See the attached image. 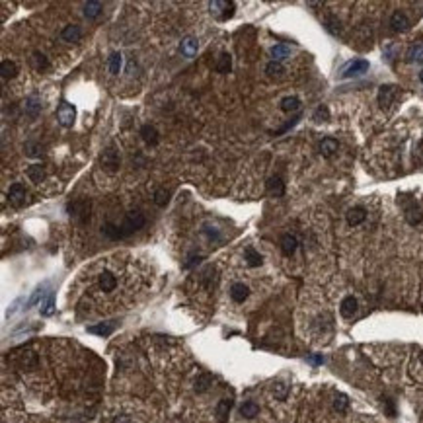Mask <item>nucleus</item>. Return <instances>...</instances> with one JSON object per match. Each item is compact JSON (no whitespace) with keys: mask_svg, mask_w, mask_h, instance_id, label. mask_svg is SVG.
<instances>
[{"mask_svg":"<svg viewBox=\"0 0 423 423\" xmlns=\"http://www.w3.org/2000/svg\"><path fill=\"white\" fill-rule=\"evenodd\" d=\"M145 222H147V219H145L143 213L129 211V213L125 215V219L121 220V224L105 222V224L102 226V232H103V236H107L109 240H123V238H127V236L135 234L136 230H140V228L145 226Z\"/></svg>","mask_w":423,"mask_h":423,"instance_id":"nucleus-1","label":"nucleus"},{"mask_svg":"<svg viewBox=\"0 0 423 423\" xmlns=\"http://www.w3.org/2000/svg\"><path fill=\"white\" fill-rule=\"evenodd\" d=\"M67 211H68V217H70L74 222H78V224H86V222H90L92 201L86 199V197H82V199H74V201L68 203Z\"/></svg>","mask_w":423,"mask_h":423,"instance_id":"nucleus-2","label":"nucleus"},{"mask_svg":"<svg viewBox=\"0 0 423 423\" xmlns=\"http://www.w3.org/2000/svg\"><path fill=\"white\" fill-rule=\"evenodd\" d=\"M57 121L61 127H72L74 119H76V107L68 102H61V105L57 107Z\"/></svg>","mask_w":423,"mask_h":423,"instance_id":"nucleus-3","label":"nucleus"},{"mask_svg":"<svg viewBox=\"0 0 423 423\" xmlns=\"http://www.w3.org/2000/svg\"><path fill=\"white\" fill-rule=\"evenodd\" d=\"M100 162H102V168L107 170V172H117L119 166H121V158H119V152L115 151V147H107L102 156H100Z\"/></svg>","mask_w":423,"mask_h":423,"instance_id":"nucleus-4","label":"nucleus"},{"mask_svg":"<svg viewBox=\"0 0 423 423\" xmlns=\"http://www.w3.org/2000/svg\"><path fill=\"white\" fill-rule=\"evenodd\" d=\"M209 8H211V12H213L220 22H226V20H230V18L234 16L236 4H234V2H222V0H217V2H211V4H209Z\"/></svg>","mask_w":423,"mask_h":423,"instance_id":"nucleus-5","label":"nucleus"},{"mask_svg":"<svg viewBox=\"0 0 423 423\" xmlns=\"http://www.w3.org/2000/svg\"><path fill=\"white\" fill-rule=\"evenodd\" d=\"M367 70H369V61H365V59H355V61H351V63H347V65L343 67L341 76H343V78L361 76V74H365Z\"/></svg>","mask_w":423,"mask_h":423,"instance_id":"nucleus-6","label":"nucleus"},{"mask_svg":"<svg viewBox=\"0 0 423 423\" xmlns=\"http://www.w3.org/2000/svg\"><path fill=\"white\" fill-rule=\"evenodd\" d=\"M8 201L14 207H24L28 203V189L22 184H12L8 189Z\"/></svg>","mask_w":423,"mask_h":423,"instance_id":"nucleus-7","label":"nucleus"},{"mask_svg":"<svg viewBox=\"0 0 423 423\" xmlns=\"http://www.w3.org/2000/svg\"><path fill=\"white\" fill-rule=\"evenodd\" d=\"M396 92L398 88L394 84H384L378 88V105L382 109H388L392 103H394V98H396Z\"/></svg>","mask_w":423,"mask_h":423,"instance_id":"nucleus-8","label":"nucleus"},{"mask_svg":"<svg viewBox=\"0 0 423 423\" xmlns=\"http://www.w3.org/2000/svg\"><path fill=\"white\" fill-rule=\"evenodd\" d=\"M265 189L271 197H283L285 195V182L281 180L279 176H271L267 182H265Z\"/></svg>","mask_w":423,"mask_h":423,"instance_id":"nucleus-9","label":"nucleus"},{"mask_svg":"<svg viewBox=\"0 0 423 423\" xmlns=\"http://www.w3.org/2000/svg\"><path fill=\"white\" fill-rule=\"evenodd\" d=\"M98 285H100V289L103 293H111L117 287V277L111 271H102L100 277H98Z\"/></svg>","mask_w":423,"mask_h":423,"instance_id":"nucleus-10","label":"nucleus"},{"mask_svg":"<svg viewBox=\"0 0 423 423\" xmlns=\"http://www.w3.org/2000/svg\"><path fill=\"white\" fill-rule=\"evenodd\" d=\"M140 136H143V140L149 147H156L160 143V135H158V129L154 125H143L140 127Z\"/></svg>","mask_w":423,"mask_h":423,"instance_id":"nucleus-11","label":"nucleus"},{"mask_svg":"<svg viewBox=\"0 0 423 423\" xmlns=\"http://www.w3.org/2000/svg\"><path fill=\"white\" fill-rule=\"evenodd\" d=\"M80 37H82V30H80V26H76V24L65 26V30L61 32V39L67 41V43H78Z\"/></svg>","mask_w":423,"mask_h":423,"instance_id":"nucleus-12","label":"nucleus"},{"mask_svg":"<svg viewBox=\"0 0 423 423\" xmlns=\"http://www.w3.org/2000/svg\"><path fill=\"white\" fill-rule=\"evenodd\" d=\"M357 308H359V303H357L355 297H345L341 301V305H339V312H341L343 318H353Z\"/></svg>","mask_w":423,"mask_h":423,"instance_id":"nucleus-13","label":"nucleus"},{"mask_svg":"<svg viewBox=\"0 0 423 423\" xmlns=\"http://www.w3.org/2000/svg\"><path fill=\"white\" fill-rule=\"evenodd\" d=\"M24 111H26V115H30L32 119H35V117L39 115V111H41V102H39V98H37L35 94L26 98V102H24Z\"/></svg>","mask_w":423,"mask_h":423,"instance_id":"nucleus-14","label":"nucleus"},{"mask_svg":"<svg viewBox=\"0 0 423 423\" xmlns=\"http://www.w3.org/2000/svg\"><path fill=\"white\" fill-rule=\"evenodd\" d=\"M338 149H339V143H338L336 138H332V136L322 138V143H320V152H322V156L332 158V156L338 152Z\"/></svg>","mask_w":423,"mask_h":423,"instance_id":"nucleus-15","label":"nucleus"},{"mask_svg":"<svg viewBox=\"0 0 423 423\" xmlns=\"http://www.w3.org/2000/svg\"><path fill=\"white\" fill-rule=\"evenodd\" d=\"M390 26H392L394 32H406V30L409 28V20H407V16H406L404 12L396 10V12L392 14V18H390Z\"/></svg>","mask_w":423,"mask_h":423,"instance_id":"nucleus-16","label":"nucleus"},{"mask_svg":"<svg viewBox=\"0 0 423 423\" xmlns=\"http://www.w3.org/2000/svg\"><path fill=\"white\" fill-rule=\"evenodd\" d=\"M230 297H232V301L234 303H244L248 297H250V287L248 285H244V283H234L232 287H230Z\"/></svg>","mask_w":423,"mask_h":423,"instance_id":"nucleus-17","label":"nucleus"},{"mask_svg":"<svg viewBox=\"0 0 423 423\" xmlns=\"http://www.w3.org/2000/svg\"><path fill=\"white\" fill-rule=\"evenodd\" d=\"M299 248V240L293 236V234H285L281 236V252H283L285 255H293Z\"/></svg>","mask_w":423,"mask_h":423,"instance_id":"nucleus-18","label":"nucleus"},{"mask_svg":"<svg viewBox=\"0 0 423 423\" xmlns=\"http://www.w3.org/2000/svg\"><path fill=\"white\" fill-rule=\"evenodd\" d=\"M367 219V211L363 207H351L347 211V224L349 226H359Z\"/></svg>","mask_w":423,"mask_h":423,"instance_id":"nucleus-19","label":"nucleus"},{"mask_svg":"<svg viewBox=\"0 0 423 423\" xmlns=\"http://www.w3.org/2000/svg\"><path fill=\"white\" fill-rule=\"evenodd\" d=\"M18 70H20V67H18V63H14V61H2V65H0V72H2V80H12L16 74H18Z\"/></svg>","mask_w":423,"mask_h":423,"instance_id":"nucleus-20","label":"nucleus"},{"mask_svg":"<svg viewBox=\"0 0 423 423\" xmlns=\"http://www.w3.org/2000/svg\"><path fill=\"white\" fill-rule=\"evenodd\" d=\"M26 174H28L30 182H34V184H41V182L47 178V174H45V168H43L41 164H32V166L26 170Z\"/></svg>","mask_w":423,"mask_h":423,"instance_id":"nucleus-21","label":"nucleus"},{"mask_svg":"<svg viewBox=\"0 0 423 423\" xmlns=\"http://www.w3.org/2000/svg\"><path fill=\"white\" fill-rule=\"evenodd\" d=\"M215 70H217L219 74H228V72L232 70V55H230V53H222V55L219 57L217 65H215Z\"/></svg>","mask_w":423,"mask_h":423,"instance_id":"nucleus-22","label":"nucleus"},{"mask_svg":"<svg viewBox=\"0 0 423 423\" xmlns=\"http://www.w3.org/2000/svg\"><path fill=\"white\" fill-rule=\"evenodd\" d=\"M421 219H423V215H421V209H419L415 203H409V205L406 207V220H407L411 226H415V224H419V222H421Z\"/></svg>","mask_w":423,"mask_h":423,"instance_id":"nucleus-23","label":"nucleus"},{"mask_svg":"<svg viewBox=\"0 0 423 423\" xmlns=\"http://www.w3.org/2000/svg\"><path fill=\"white\" fill-rule=\"evenodd\" d=\"M201 283L207 291H213V287L217 285V269L215 267H207L201 275Z\"/></svg>","mask_w":423,"mask_h":423,"instance_id":"nucleus-24","label":"nucleus"},{"mask_svg":"<svg viewBox=\"0 0 423 423\" xmlns=\"http://www.w3.org/2000/svg\"><path fill=\"white\" fill-rule=\"evenodd\" d=\"M113 330H115V322H102L98 326H90L88 328L90 334H96V336H102V338H107Z\"/></svg>","mask_w":423,"mask_h":423,"instance_id":"nucleus-25","label":"nucleus"},{"mask_svg":"<svg viewBox=\"0 0 423 423\" xmlns=\"http://www.w3.org/2000/svg\"><path fill=\"white\" fill-rule=\"evenodd\" d=\"M230 409H232V400H228V398L220 400V402L217 404V419H219L220 423H224V421L228 419Z\"/></svg>","mask_w":423,"mask_h":423,"instance_id":"nucleus-26","label":"nucleus"},{"mask_svg":"<svg viewBox=\"0 0 423 423\" xmlns=\"http://www.w3.org/2000/svg\"><path fill=\"white\" fill-rule=\"evenodd\" d=\"M279 107H281V111H285V113H293V111H297L301 107V100L297 96H287V98L281 100Z\"/></svg>","mask_w":423,"mask_h":423,"instance_id":"nucleus-27","label":"nucleus"},{"mask_svg":"<svg viewBox=\"0 0 423 423\" xmlns=\"http://www.w3.org/2000/svg\"><path fill=\"white\" fill-rule=\"evenodd\" d=\"M211 384H213V376H211L209 372H203V374H199L197 380H195V392H197V394H203V392H207V390L211 388Z\"/></svg>","mask_w":423,"mask_h":423,"instance_id":"nucleus-28","label":"nucleus"},{"mask_svg":"<svg viewBox=\"0 0 423 423\" xmlns=\"http://www.w3.org/2000/svg\"><path fill=\"white\" fill-rule=\"evenodd\" d=\"M102 8H103V4L98 2V0H94V2H86L84 4V16L90 18V20H96L102 14Z\"/></svg>","mask_w":423,"mask_h":423,"instance_id":"nucleus-29","label":"nucleus"},{"mask_svg":"<svg viewBox=\"0 0 423 423\" xmlns=\"http://www.w3.org/2000/svg\"><path fill=\"white\" fill-rule=\"evenodd\" d=\"M37 363H39V359H37V355H35L34 351H24V353L20 355V365H22L24 369H35Z\"/></svg>","mask_w":423,"mask_h":423,"instance_id":"nucleus-30","label":"nucleus"},{"mask_svg":"<svg viewBox=\"0 0 423 423\" xmlns=\"http://www.w3.org/2000/svg\"><path fill=\"white\" fill-rule=\"evenodd\" d=\"M289 53H291V49H289L285 43H279V45H273V47H271V57H273V61H283V59L289 57Z\"/></svg>","mask_w":423,"mask_h":423,"instance_id":"nucleus-31","label":"nucleus"},{"mask_svg":"<svg viewBox=\"0 0 423 423\" xmlns=\"http://www.w3.org/2000/svg\"><path fill=\"white\" fill-rule=\"evenodd\" d=\"M407 61L409 63H423V43H415L407 51Z\"/></svg>","mask_w":423,"mask_h":423,"instance_id":"nucleus-32","label":"nucleus"},{"mask_svg":"<svg viewBox=\"0 0 423 423\" xmlns=\"http://www.w3.org/2000/svg\"><path fill=\"white\" fill-rule=\"evenodd\" d=\"M246 261H248V265L250 267H259L261 263H263V257H261V254H257L254 248H246Z\"/></svg>","mask_w":423,"mask_h":423,"instance_id":"nucleus-33","label":"nucleus"},{"mask_svg":"<svg viewBox=\"0 0 423 423\" xmlns=\"http://www.w3.org/2000/svg\"><path fill=\"white\" fill-rule=\"evenodd\" d=\"M240 413H242V417L252 419V417H255V415L259 413V407H257V404H254V402H244L242 407H240Z\"/></svg>","mask_w":423,"mask_h":423,"instance_id":"nucleus-34","label":"nucleus"},{"mask_svg":"<svg viewBox=\"0 0 423 423\" xmlns=\"http://www.w3.org/2000/svg\"><path fill=\"white\" fill-rule=\"evenodd\" d=\"M41 316H51L53 312H55V297H53V293H49L47 295V299L41 303Z\"/></svg>","mask_w":423,"mask_h":423,"instance_id":"nucleus-35","label":"nucleus"},{"mask_svg":"<svg viewBox=\"0 0 423 423\" xmlns=\"http://www.w3.org/2000/svg\"><path fill=\"white\" fill-rule=\"evenodd\" d=\"M168 201H170V191L164 189V187H158V189L154 191V203H156L158 207H166Z\"/></svg>","mask_w":423,"mask_h":423,"instance_id":"nucleus-36","label":"nucleus"},{"mask_svg":"<svg viewBox=\"0 0 423 423\" xmlns=\"http://www.w3.org/2000/svg\"><path fill=\"white\" fill-rule=\"evenodd\" d=\"M32 61H34V65H35L37 70H45V68H49V59H47L43 53H39V51L34 53Z\"/></svg>","mask_w":423,"mask_h":423,"instance_id":"nucleus-37","label":"nucleus"},{"mask_svg":"<svg viewBox=\"0 0 423 423\" xmlns=\"http://www.w3.org/2000/svg\"><path fill=\"white\" fill-rule=\"evenodd\" d=\"M265 72H267L269 76H281V74L285 72V68H283V65H281L279 61H271V63H267Z\"/></svg>","mask_w":423,"mask_h":423,"instance_id":"nucleus-38","label":"nucleus"},{"mask_svg":"<svg viewBox=\"0 0 423 423\" xmlns=\"http://www.w3.org/2000/svg\"><path fill=\"white\" fill-rule=\"evenodd\" d=\"M121 63H123L121 55H119V53H111V57H109V72H111V74H119Z\"/></svg>","mask_w":423,"mask_h":423,"instance_id":"nucleus-39","label":"nucleus"},{"mask_svg":"<svg viewBox=\"0 0 423 423\" xmlns=\"http://www.w3.org/2000/svg\"><path fill=\"white\" fill-rule=\"evenodd\" d=\"M49 295V293H47ZM47 295H45V287H39V289H35V293L32 295V299L28 301V305H26V308H32L34 305H37L39 301L43 303V299H47Z\"/></svg>","mask_w":423,"mask_h":423,"instance_id":"nucleus-40","label":"nucleus"},{"mask_svg":"<svg viewBox=\"0 0 423 423\" xmlns=\"http://www.w3.org/2000/svg\"><path fill=\"white\" fill-rule=\"evenodd\" d=\"M326 28H328V32L334 34V35H339V34H341V22H339L338 18H334V16H330V18L326 20Z\"/></svg>","mask_w":423,"mask_h":423,"instance_id":"nucleus-41","label":"nucleus"},{"mask_svg":"<svg viewBox=\"0 0 423 423\" xmlns=\"http://www.w3.org/2000/svg\"><path fill=\"white\" fill-rule=\"evenodd\" d=\"M182 51H184V55L191 57V55L197 51V41H195V39H186V41L182 43Z\"/></svg>","mask_w":423,"mask_h":423,"instance_id":"nucleus-42","label":"nucleus"},{"mask_svg":"<svg viewBox=\"0 0 423 423\" xmlns=\"http://www.w3.org/2000/svg\"><path fill=\"white\" fill-rule=\"evenodd\" d=\"M287 392H289V388H287V384H283V382H277L275 388H273V394H275L277 400H285V398H287Z\"/></svg>","mask_w":423,"mask_h":423,"instance_id":"nucleus-43","label":"nucleus"},{"mask_svg":"<svg viewBox=\"0 0 423 423\" xmlns=\"http://www.w3.org/2000/svg\"><path fill=\"white\" fill-rule=\"evenodd\" d=\"M347 406H349L347 396H345V394H338V396H336V402H334V407H336L338 411H345Z\"/></svg>","mask_w":423,"mask_h":423,"instance_id":"nucleus-44","label":"nucleus"},{"mask_svg":"<svg viewBox=\"0 0 423 423\" xmlns=\"http://www.w3.org/2000/svg\"><path fill=\"white\" fill-rule=\"evenodd\" d=\"M314 119H316L318 123L328 121V119H330V111H328V107H326V105H320V107L314 111Z\"/></svg>","mask_w":423,"mask_h":423,"instance_id":"nucleus-45","label":"nucleus"},{"mask_svg":"<svg viewBox=\"0 0 423 423\" xmlns=\"http://www.w3.org/2000/svg\"><path fill=\"white\" fill-rule=\"evenodd\" d=\"M203 234H207V238L213 240V242H219V240H220V232H219L215 226H203Z\"/></svg>","mask_w":423,"mask_h":423,"instance_id":"nucleus-46","label":"nucleus"},{"mask_svg":"<svg viewBox=\"0 0 423 423\" xmlns=\"http://www.w3.org/2000/svg\"><path fill=\"white\" fill-rule=\"evenodd\" d=\"M37 149H39L37 145H28V147H26V151H28V156H39L41 152H39Z\"/></svg>","mask_w":423,"mask_h":423,"instance_id":"nucleus-47","label":"nucleus"},{"mask_svg":"<svg viewBox=\"0 0 423 423\" xmlns=\"http://www.w3.org/2000/svg\"><path fill=\"white\" fill-rule=\"evenodd\" d=\"M199 261H201V255H191V257H189V261L186 263V267L189 269V267H193V265H195V263H199Z\"/></svg>","mask_w":423,"mask_h":423,"instance_id":"nucleus-48","label":"nucleus"},{"mask_svg":"<svg viewBox=\"0 0 423 423\" xmlns=\"http://www.w3.org/2000/svg\"><path fill=\"white\" fill-rule=\"evenodd\" d=\"M113 423H133V421H131L127 415H117V417L113 419Z\"/></svg>","mask_w":423,"mask_h":423,"instance_id":"nucleus-49","label":"nucleus"},{"mask_svg":"<svg viewBox=\"0 0 423 423\" xmlns=\"http://www.w3.org/2000/svg\"><path fill=\"white\" fill-rule=\"evenodd\" d=\"M310 361H312V363H314V365H320V363H322V361H324V359H322V357H320V355H314V357H312V359H310Z\"/></svg>","mask_w":423,"mask_h":423,"instance_id":"nucleus-50","label":"nucleus"},{"mask_svg":"<svg viewBox=\"0 0 423 423\" xmlns=\"http://www.w3.org/2000/svg\"><path fill=\"white\" fill-rule=\"evenodd\" d=\"M419 80H421V84H423V70H421V74H419Z\"/></svg>","mask_w":423,"mask_h":423,"instance_id":"nucleus-51","label":"nucleus"}]
</instances>
